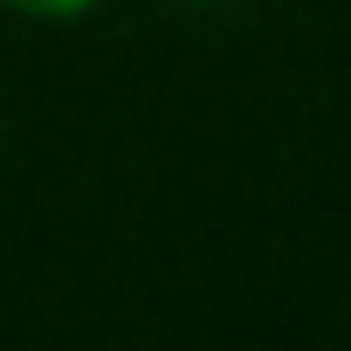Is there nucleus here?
Masks as SVG:
<instances>
[{"label": "nucleus", "instance_id": "obj_2", "mask_svg": "<svg viewBox=\"0 0 351 351\" xmlns=\"http://www.w3.org/2000/svg\"><path fill=\"white\" fill-rule=\"evenodd\" d=\"M193 8H228V0H193Z\"/></svg>", "mask_w": 351, "mask_h": 351}, {"label": "nucleus", "instance_id": "obj_1", "mask_svg": "<svg viewBox=\"0 0 351 351\" xmlns=\"http://www.w3.org/2000/svg\"><path fill=\"white\" fill-rule=\"evenodd\" d=\"M0 8L21 21H42V28H69V21H90L104 0H0Z\"/></svg>", "mask_w": 351, "mask_h": 351}, {"label": "nucleus", "instance_id": "obj_3", "mask_svg": "<svg viewBox=\"0 0 351 351\" xmlns=\"http://www.w3.org/2000/svg\"><path fill=\"white\" fill-rule=\"evenodd\" d=\"M0 165H8V138H0Z\"/></svg>", "mask_w": 351, "mask_h": 351}]
</instances>
